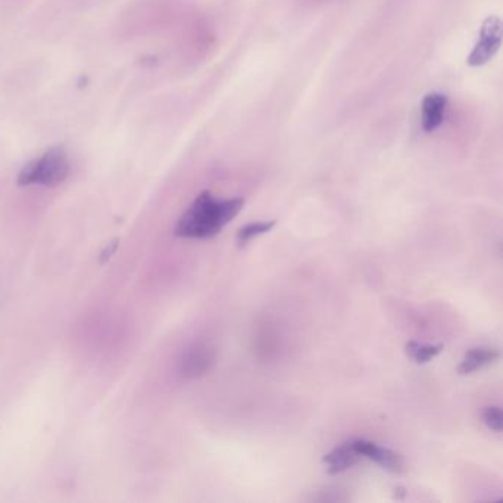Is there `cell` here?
<instances>
[{"mask_svg": "<svg viewBox=\"0 0 503 503\" xmlns=\"http://www.w3.org/2000/svg\"><path fill=\"white\" fill-rule=\"evenodd\" d=\"M244 204V199H219L210 191H204L182 215L174 228V235L188 239L215 237L233 217H237Z\"/></svg>", "mask_w": 503, "mask_h": 503, "instance_id": "6da1fadb", "label": "cell"}, {"mask_svg": "<svg viewBox=\"0 0 503 503\" xmlns=\"http://www.w3.org/2000/svg\"><path fill=\"white\" fill-rule=\"evenodd\" d=\"M71 172L69 154L64 148H51L49 151L40 155L21 168L18 174L20 186H45L55 188L67 181Z\"/></svg>", "mask_w": 503, "mask_h": 503, "instance_id": "7a4b0ae2", "label": "cell"}, {"mask_svg": "<svg viewBox=\"0 0 503 503\" xmlns=\"http://www.w3.org/2000/svg\"><path fill=\"white\" fill-rule=\"evenodd\" d=\"M215 363V350L208 343H194L182 352L177 361V375L183 379L201 378Z\"/></svg>", "mask_w": 503, "mask_h": 503, "instance_id": "3957f363", "label": "cell"}, {"mask_svg": "<svg viewBox=\"0 0 503 503\" xmlns=\"http://www.w3.org/2000/svg\"><path fill=\"white\" fill-rule=\"evenodd\" d=\"M500 42H502V22L498 17L486 18L480 30V39L474 46L473 52L469 53L466 62L471 67H482L487 64L499 52Z\"/></svg>", "mask_w": 503, "mask_h": 503, "instance_id": "277c9868", "label": "cell"}, {"mask_svg": "<svg viewBox=\"0 0 503 503\" xmlns=\"http://www.w3.org/2000/svg\"><path fill=\"white\" fill-rule=\"evenodd\" d=\"M353 444L359 455L374 460L375 464H378L381 468L387 469L390 473H403V458L392 449L383 448L374 442L363 439L353 440Z\"/></svg>", "mask_w": 503, "mask_h": 503, "instance_id": "5b68a950", "label": "cell"}, {"mask_svg": "<svg viewBox=\"0 0 503 503\" xmlns=\"http://www.w3.org/2000/svg\"><path fill=\"white\" fill-rule=\"evenodd\" d=\"M448 98L443 93H430L422 101V129L431 134L439 129L444 120Z\"/></svg>", "mask_w": 503, "mask_h": 503, "instance_id": "8992f818", "label": "cell"}, {"mask_svg": "<svg viewBox=\"0 0 503 503\" xmlns=\"http://www.w3.org/2000/svg\"><path fill=\"white\" fill-rule=\"evenodd\" d=\"M361 458V456L357 452L352 440V442H347V443L340 444L336 449H332L331 452L325 455L323 462L327 464L328 473L340 474L352 468L353 465H356L357 460Z\"/></svg>", "mask_w": 503, "mask_h": 503, "instance_id": "52a82bcc", "label": "cell"}, {"mask_svg": "<svg viewBox=\"0 0 503 503\" xmlns=\"http://www.w3.org/2000/svg\"><path fill=\"white\" fill-rule=\"evenodd\" d=\"M500 357L499 350L478 347L471 349L465 354L464 361H460L458 372L462 375L473 374L475 370L482 369L484 366L491 365Z\"/></svg>", "mask_w": 503, "mask_h": 503, "instance_id": "ba28073f", "label": "cell"}, {"mask_svg": "<svg viewBox=\"0 0 503 503\" xmlns=\"http://www.w3.org/2000/svg\"><path fill=\"white\" fill-rule=\"evenodd\" d=\"M443 352V345H422L417 341H409L406 345V353L409 357H412L413 361L422 365L439 356Z\"/></svg>", "mask_w": 503, "mask_h": 503, "instance_id": "9c48e42d", "label": "cell"}, {"mask_svg": "<svg viewBox=\"0 0 503 503\" xmlns=\"http://www.w3.org/2000/svg\"><path fill=\"white\" fill-rule=\"evenodd\" d=\"M275 224L276 220H269V222H254V223L242 226V228L238 231V244H239V247L247 246L253 238L271 232L272 229L275 228Z\"/></svg>", "mask_w": 503, "mask_h": 503, "instance_id": "30bf717a", "label": "cell"}, {"mask_svg": "<svg viewBox=\"0 0 503 503\" xmlns=\"http://www.w3.org/2000/svg\"><path fill=\"white\" fill-rule=\"evenodd\" d=\"M483 421L489 430L500 433L503 430V418L499 406H489V408L484 409Z\"/></svg>", "mask_w": 503, "mask_h": 503, "instance_id": "8fae6325", "label": "cell"}]
</instances>
